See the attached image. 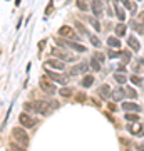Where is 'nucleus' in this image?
<instances>
[{
    "mask_svg": "<svg viewBox=\"0 0 144 151\" xmlns=\"http://www.w3.org/2000/svg\"><path fill=\"white\" fill-rule=\"evenodd\" d=\"M52 55L59 57V59H64V61H67V62H72L74 59H76V57H72V55H69L67 52H64V49H61V47L52 49Z\"/></svg>",
    "mask_w": 144,
    "mask_h": 151,
    "instance_id": "nucleus-7",
    "label": "nucleus"
},
{
    "mask_svg": "<svg viewBox=\"0 0 144 151\" xmlns=\"http://www.w3.org/2000/svg\"><path fill=\"white\" fill-rule=\"evenodd\" d=\"M111 87L107 86V84H102L101 87H99V96L102 97V99H107V97H111Z\"/></svg>",
    "mask_w": 144,
    "mask_h": 151,
    "instance_id": "nucleus-14",
    "label": "nucleus"
},
{
    "mask_svg": "<svg viewBox=\"0 0 144 151\" xmlns=\"http://www.w3.org/2000/svg\"><path fill=\"white\" fill-rule=\"evenodd\" d=\"M107 44H109V47H112V49L121 47V42H119V39H116V37H109V39H107Z\"/></svg>",
    "mask_w": 144,
    "mask_h": 151,
    "instance_id": "nucleus-21",
    "label": "nucleus"
},
{
    "mask_svg": "<svg viewBox=\"0 0 144 151\" xmlns=\"http://www.w3.org/2000/svg\"><path fill=\"white\" fill-rule=\"evenodd\" d=\"M121 55H122V52H114V50H111V52H109L111 59H117V57H121Z\"/></svg>",
    "mask_w": 144,
    "mask_h": 151,
    "instance_id": "nucleus-33",
    "label": "nucleus"
},
{
    "mask_svg": "<svg viewBox=\"0 0 144 151\" xmlns=\"http://www.w3.org/2000/svg\"><path fill=\"white\" fill-rule=\"evenodd\" d=\"M10 151H25V150H24V146H22V144L19 146V143H12V144H10Z\"/></svg>",
    "mask_w": 144,
    "mask_h": 151,
    "instance_id": "nucleus-30",
    "label": "nucleus"
},
{
    "mask_svg": "<svg viewBox=\"0 0 144 151\" xmlns=\"http://www.w3.org/2000/svg\"><path fill=\"white\" fill-rule=\"evenodd\" d=\"M19 121H20V126H24V128H34L35 126V119L34 117H30L27 113H20Z\"/></svg>",
    "mask_w": 144,
    "mask_h": 151,
    "instance_id": "nucleus-3",
    "label": "nucleus"
},
{
    "mask_svg": "<svg viewBox=\"0 0 144 151\" xmlns=\"http://www.w3.org/2000/svg\"><path fill=\"white\" fill-rule=\"evenodd\" d=\"M124 92H126V96L131 97V99H136V97H137V92L132 89L131 86H126V87H124Z\"/></svg>",
    "mask_w": 144,
    "mask_h": 151,
    "instance_id": "nucleus-20",
    "label": "nucleus"
},
{
    "mask_svg": "<svg viewBox=\"0 0 144 151\" xmlns=\"http://www.w3.org/2000/svg\"><path fill=\"white\" fill-rule=\"evenodd\" d=\"M114 81H116L117 84H126L127 82V77L124 74H119V72H117V74H114Z\"/></svg>",
    "mask_w": 144,
    "mask_h": 151,
    "instance_id": "nucleus-24",
    "label": "nucleus"
},
{
    "mask_svg": "<svg viewBox=\"0 0 144 151\" xmlns=\"http://www.w3.org/2000/svg\"><path fill=\"white\" fill-rule=\"evenodd\" d=\"M92 82H94V77H92V76H86V77L82 79V86H84V87H90Z\"/></svg>",
    "mask_w": 144,
    "mask_h": 151,
    "instance_id": "nucleus-26",
    "label": "nucleus"
},
{
    "mask_svg": "<svg viewBox=\"0 0 144 151\" xmlns=\"http://www.w3.org/2000/svg\"><path fill=\"white\" fill-rule=\"evenodd\" d=\"M131 82H132V84H136V86H139V84L143 82V79H141L139 76H131Z\"/></svg>",
    "mask_w": 144,
    "mask_h": 151,
    "instance_id": "nucleus-31",
    "label": "nucleus"
},
{
    "mask_svg": "<svg viewBox=\"0 0 144 151\" xmlns=\"http://www.w3.org/2000/svg\"><path fill=\"white\" fill-rule=\"evenodd\" d=\"M59 35L64 37V39H74V41L77 39V35L74 34V29L69 27V25H62V27L59 29Z\"/></svg>",
    "mask_w": 144,
    "mask_h": 151,
    "instance_id": "nucleus-5",
    "label": "nucleus"
},
{
    "mask_svg": "<svg viewBox=\"0 0 144 151\" xmlns=\"http://www.w3.org/2000/svg\"><path fill=\"white\" fill-rule=\"evenodd\" d=\"M137 22H139L141 25H144V12H141V14L137 15Z\"/></svg>",
    "mask_w": 144,
    "mask_h": 151,
    "instance_id": "nucleus-35",
    "label": "nucleus"
},
{
    "mask_svg": "<svg viewBox=\"0 0 144 151\" xmlns=\"http://www.w3.org/2000/svg\"><path fill=\"white\" fill-rule=\"evenodd\" d=\"M129 133L131 134H136V136H143L144 126H141V124H132V126H129Z\"/></svg>",
    "mask_w": 144,
    "mask_h": 151,
    "instance_id": "nucleus-12",
    "label": "nucleus"
},
{
    "mask_svg": "<svg viewBox=\"0 0 144 151\" xmlns=\"http://www.w3.org/2000/svg\"><path fill=\"white\" fill-rule=\"evenodd\" d=\"M45 66H49V67H54V69H59V71H62V69H64V62L57 61V59H49V61L45 62Z\"/></svg>",
    "mask_w": 144,
    "mask_h": 151,
    "instance_id": "nucleus-15",
    "label": "nucleus"
},
{
    "mask_svg": "<svg viewBox=\"0 0 144 151\" xmlns=\"http://www.w3.org/2000/svg\"><path fill=\"white\" fill-rule=\"evenodd\" d=\"M122 57H124V62H129L131 61V52H127V50L122 52Z\"/></svg>",
    "mask_w": 144,
    "mask_h": 151,
    "instance_id": "nucleus-34",
    "label": "nucleus"
},
{
    "mask_svg": "<svg viewBox=\"0 0 144 151\" xmlns=\"http://www.w3.org/2000/svg\"><path fill=\"white\" fill-rule=\"evenodd\" d=\"M89 35V41H90V44H92V45H94V47H101V45H102V44H101V39H99V37H97V35H92V34H87Z\"/></svg>",
    "mask_w": 144,
    "mask_h": 151,
    "instance_id": "nucleus-19",
    "label": "nucleus"
},
{
    "mask_svg": "<svg viewBox=\"0 0 144 151\" xmlns=\"http://www.w3.org/2000/svg\"><path fill=\"white\" fill-rule=\"evenodd\" d=\"M12 138L15 139V143L22 144L24 148H27L29 146V134L22 129V128H14V131H12Z\"/></svg>",
    "mask_w": 144,
    "mask_h": 151,
    "instance_id": "nucleus-1",
    "label": "nucleus"
},
{
    "mask_svg": "<svg viewBox=\"0 0 144 151\" xmlns=\"http://www.w3.org/2000/svg\"><path fill=\"white\" fill-rule=\"evenodd\" d=\"M101 64H102V62H99L96 57H92V59H90V67L94 69L96 72H97V71H101Z\"/></svg>",
    "mask_w": 144,
    "mask_h": 151,
    "instance_id": "nucleus-27",
    "label": "nucleus"
},
{
    "mask_svg": "<svg viewBox=\"0 0 144 151\" xmlns=\"http://www.w3.org/2000/svg\"><path fill=\"white\" fill-rule=\"evenodd\" d=\"M114 10H116V15H117V19H119V20H124V19H126V15H124V10L119 7L117 3H114Z\"/></svg>",
    "mask_w": 144,
    "mask_h": 151,
    "instance_id": "nucleus-23",
    "label": "nucleus"
},
{
    "mask_svg": "<svg viewBox=\"0 0 144 151\" xmlns=\"http://www.w3.org/2000/svg\"><path fill=\"white\" fill-rule=\"evenodd\" d=\"M92 10H94L96 17L102 15V3H101V0H92Z\"/></svg>",
    "mask_w": 144,
    "mask_h": 151,
    "instance_id": "nucleus-13",
    "label": "nucleus"
},
{
    "mask_svg": "<svg viewBox=\"0 0 144 151\" xmlns=\"http://www.w3.org/2000/svg\"><path fill=\"white\" fill-rule=\"evenodd\" d=\"M25 108L27 109H34L35 113H40V114H47L49 109H50V106L45 101H32V103L25 104Z\"/></svg>",
    "mask_w": 144,
    "mask_h": 151,
    "instance_id": "nucleus-2",
    "label": "nucleus"
},
{
    "mask_svg": "<svg viewBox=\"0 0 144 151\" xmlns=\"http://www.w3.org/2000/svg\"><path fill=\"white\" fill-rule=\"evenodd\" d=\"M122 3H124V7H126V8H129L131 14H136V12H137V7H136V3H134V2H129V0H122Z\"/></svg>",
    "mask_w": 144,
    "mask_h": 151,
    "instance_id": "nucleus-18",
    "label": "nucleus"
},
{
    "mask_svg": "<svg viewBox=\"0 0 144 151\" xmlns=\"http://www.w3.org/2000/svg\"><path fill=\"white\" fill-rule=\"evenodd\" d=\"M61 96H64V97L72 96V89H70V87H62V89H61Z\"/></svg>",
    "mask_w": 144,
    "mask_h": 151,
    "instance_id": "nucleus-29",
    "label": "nucleus"
},
{
    "mask_svg": "<svg viewBox=\"0 0 144 151\" xmlns=\"http://www.w3.org/2000/svg\"><path fill=\"white\" fill-rule=\"evenodd\" d=\"M40 89L44 91V92H47V94H55V92H57V87H55L54 84L45 82L44 79L40 81Z\"/></svg>",
    "mask_w": 144,
    "mask_h": 151,
    "instance_id": "nucleus-9",
    "label": "nucleus"
},
{
    "mask_svg": "<svg viewBox=\"0 0 144 151\" xmlns=\"http://www.w3.org/2000/svg\"><path fill=\"white\" fill-rule=\"evenodd\" d=\"M94 57H96V59H97L99 62H104V55H102V54H96Z\"/></svg>",
    "mask_w": 144,
    "mask_h": 151,
    "instance_id": "nucleus-36",
    "label": "nucleus"
},
{
    "mask_svg": "<svg viewBox=\"0 0 144 151\" xmlns=\"http://www.w3.org/2000/svg\"><path fill=\"white\" fill-rule=\"evenodd\" d=\"M47 76L52 79V81H55V82L62 84V86H65V84L69 82V77L64 74H57V72H52V71H47Z\"/></svg>",
    "mask_w": 144,
    "mask_h": 151,
    "instance_id": "nucleus-6",
    "label": "nucleus"
},
{
    "mask_svg": "<svg viewBox=\"0 0 144 151\" xmlns=\"http://www.w3.org/2000/svg\"><path fill=\"white\" fill-rule=\"evenodd\" d=\"M124 94H126V92H124L122 89L116 87V89H114L112 92H111V99H114L116 103H119V101H122V99H124Z\"/></svg>",
    "mask_w": 144,
    "mask_h": 151,
    "instance_id": "nucleus-11",
    "label": "nucleus"
},
{
    "mask_svg": "<svg viewBox=\"0 0 144 151\" xmlns=\"http://www.w3.org/2000/svg\"><path fill=\"white\" fill-rule=\"evenodd\" d=\"M87 22H89L90 25L96 29L97 32L101 30V24H99V20H97V17H96V15H87Z\"/></svg>",
    "mask_w": 144,
    "mask_h": 151,
    "instance_id": "nucleus-17",
    "label": "nucleus"
},
{
    "mask_svg": "<svg viewBox=\"0 0 144 151\" xmlns=\"http://www.w3.org/2000/svg\"><path fill=\"white\" fill-rule=\"evenodd\" d=\"M59 42V45H67L69 49H74V50H77V52H86V47L84 45H81L79 42H74V41H57Z\"/></svg>",
    "mask_w": 144,
    "mask_h": 151,
    "instance_id": "nucleus-4",
    "label": "nucleus"
},
{
    "mask_svg": "<svg viewBox=\"0 0 144 151\" xmlns=\"http://www.w3.org/2000/svg\"><path fill=\"white\" fill-rule=\"evenodd\" d=\"M77 7L81 8V10H87V3L84 0H77Z\"/></svg>",
    "mask_w": 144,
    "mask_h": 151,
    "instance_id": "nucleus-32",
    "label": "nucleus"
},
{
    "mask_svg": "<svg viewBox=\"0 0 144 151\" xmlns=\"http://www.w3.org/2000/svg\"><path fill=\"white\" fill-rule=\"evenodd\" d=\"M114 30H116V34L119 35V37H122V35L127 32V29H126V25H124V24H117Z\"/></svg>",
    "mask_w": 144,
    "mask_h": 151,
    "instance_id": "nucleus-22",
    "label": "nucleus"
},
{
    "mask_svg": "<svg viewBox=\"0 0 144 151\" xmlns=\"http://www.w3.org/2000/svg\"><path fill=\"white\" fill-rule=\"evenodd\" d=\"M89 66H90V64H87V62H81V64H77V66H74V67L70 69V74H72V76L84 74V72H87V71H89Z\"/></svg>",
    "mask_w": 144,
    "mask_h": 151,
    "instance_id": "nucleus-8",
    "label": "nucleus"
},
{
    "mask_svg": "<svg viewBox=\"0 0 144 151\" xmlns=\"http://www.w3.org/2000/svg\"><path fill=\"white\" fill-rule=\"evenodd\" d=\"M126 119L127 121H137L139 116H137V113H126Z\"/></svg>",
    "mask_w": 144,
    "mask_h": 151,
    "instance_id": "nucleus-28",
    "label": "nucleus"
},
{
    "mask_svg": "<svg viewBox=\"0 0 144 151\" xmlns=\"http://www.w3.org/2000/svg\"><path fill=\"white\" fill-rule=\"evenodd\" d=\"M122 109L126 113H141V106L136 103H122Z\"/></svg>",
    "mask_w": 144,
    "mask_h": 151,
    "instance_id": "nucleus-10",
    "label": "nucleus"
},
{
    "mask_svg": "<svg viewBox=\"0 0 144 151\" xmlns=\"http://www.w3.org/2000/svg\"><path fill=\"white\" fill-rule=\"evenodd\" d=\"M74 27H76L77 30H79V34H89V30H87V29L84 27V25H82V24H81L79 20H76V22H74Z\"/></svg>",
    "mask_w": 144,
    "mask_h": 151,
    "instance_id": "nucleus-25",
    "label": "nucleus"
},
{
    "mask_svg": "<svg viewBox=\"0 0 144 151\" xmlns=\"http://www.w3.org/2000/svg\"><path fill=\"white\" fill-rule=\"evenodd\" d=\"M127 44H129V47L132 49V50H139V49H141V44H139V41H137L134 35L127 37Z\"/></svg>",
    "mask_w": 144,
    "mask_h": 151,
    "instance_id": "nucleus-16",
    "label": "nucleus"
}]
</instances>
